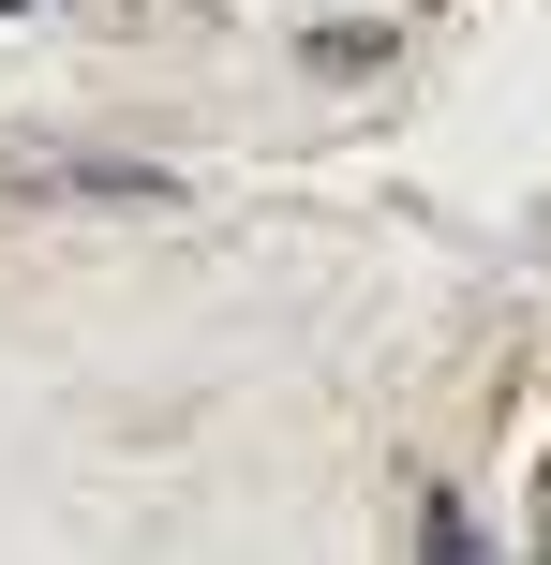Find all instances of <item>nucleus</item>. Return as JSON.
Wrapping results in <instances>:
<instances>
[{"instance_id":"f257e3e1","label":"nucleus","mask_w":551,"mask_h":565,"mask_svg":"<svg viewBox=\"0 0 551 565\" xmlns=\"http://www.w3.org/2000/svg\"><path fill=\"white\" fill-rule=\"evenodd\" d=\"M15 179H30V194H105V209H165L179 194L165 164H89V149H45V164H15Z\"/></svg>"},{"instance_id":"f03ea898","label":"nucleus","mask_w":551,"mask_h":565,"mask_svg":"<svg viewBox=\"0 0 551 565\" xmlns=\"http://www.w3.org/2000/svg\"><path fill=\"white\" fill-rule=\"evenodd\" d=\"M388 45H403V30H314V75H373Z\"/></svg>"},{"instance_id":"7ed1b4c3","label":"nucleus","mask_w":551,"mask_h":565,"mask_svg":"<svg viewBox=\"0 0 551 565\" xmlns=\"http://www.w3.org/2000/svg\"><path fill=\"white\" fill-rule=\"evenodd\" d=\"M0 15H30V0H0Z\"/></svg>"}]
</instances>
